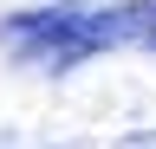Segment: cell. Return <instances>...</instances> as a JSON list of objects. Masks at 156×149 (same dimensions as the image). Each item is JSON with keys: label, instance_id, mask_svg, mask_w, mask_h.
Wrapping results in <instances>:
<instances>
[{"label": "cell", "instance_id": "1", "mask_svg": "<svg viewBox=\"0 0 156 149\" xmlns=\"http://www.w3.org/2000/svg\"><path fill=\"white\" fill-rule=\"evenodd\" d=\"M7 52L20 65H52L65 71L91 52H156V0H124V7H98V13H20L7 20Z\"/></svg>", "mask_w": 156, "mask_h": 149}]
</instances>
